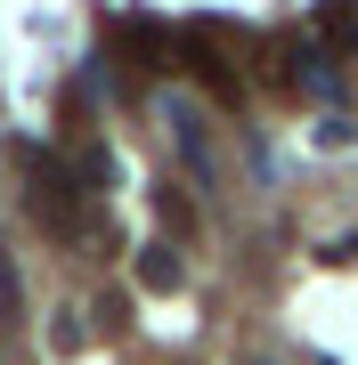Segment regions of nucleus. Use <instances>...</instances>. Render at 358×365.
<instances>
[{"mask_svg": "<svg viewBox=\"0 0 358 365\" xmlns=\"http://www.w3.org/2000/svg\"><path fill=\"white\" fill-rule=\"evenodd\" d=\"M25 179H33V220L57 227V235H81V195H74L66 163H49L41 146H25Z\"/></svg>", "mask_w": 358, "mask_h": 365, "instance_id": "nucleus-1", "label": "nucleus"}, {"mask_svg": "<svg viewBox=\"0 0 358 365\" xmlns=\"http://www.w3.org/2000/svg\"><path fill=\"white\" fill-rule=\"evenodd\" d=\"M131 49H139V66H146V73L179 66V33H163L155 16H131Z\"/></svg>", "mask_w": 358, "mask_h": 365, "instance_id": "nucleus-2", "label": "nucleus"}, {"mask_svg": "<svg viewBox=\"0 0 358 365\" xmlns=\"http://www.w3.org/2000/svg\"><path fill=\"white\" fill-rule=\"evenodd\" d=\"M179 276H187V268H179L171 244H146V252H139V284H146V292H179Z\"/></svg>", "mask_w": 358, "mask_h": 365, "instance_id": "nucleus-3", "label": "nucleus"}, {"mask_svg": "<svg viewBox=\"0 0 358 365\" xmlns=\"http://www.w3.org/2000/svg\"><path fill=\"white\" fill-rule=\"evenodd\" d=\"M318 33H326L342 57H358V0H326V9H318Z\"/></svg>", "mask_w": 358, "mask_h": 365, "instance_id": "nucleus-4", "label": "nucleus"}, {"mask_svg": "<svg viewBox=\"0 0 358 365\" xmlns=\"http://www.w3.org/2000/svg\"><path fill=\"white\" fill-rule=\"evenodd\" d=\"M155 211H163V227H171V235H196V203H187L179 187H155Z\"/></svg>", "mask_w": 358, "mask_h": 365, "instance_id": "nucleus-5", "label": "nucleus"}, {"mask_svg": "<svg viewBox=\"0 0 358 365\" xmlns=\"http://www.w3.org/2000/svg\"><path fill=\"white\" fill-rule=\"evenodd\" d=\"M81 179H90V187L114 179V155H106V146H81Z\"/></svg>", "mask_w": 358, "mask_h": 365, "instance_id": "nucleus-6", "label": "nucleus"}]
</instances>
